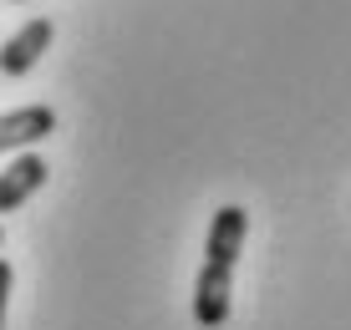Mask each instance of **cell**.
Segmentation results:
<instances>
[{
    "instance_id": "3",
    "label": "cell",
    "mask_w": 351,
    "mask_h": 330,
    "mask_svg": "<svg viewBox=\"0 0 351 330\" xmlns=\"http://www.w3.org/2000/svg\"><path fill=\"white\" fill-rule=\"evenodd\" d=\"M46 173L51 168H46L41 153H21L16 163H5V173H0V214H16L36 188H46Z\"/></svg>"
},
{
    "instance_id": "4",
    "label": "cell",
    "mask_w": 351,
    "mask_h": 330,
    "mask_svg": "<svg viewBox=\"0 0 351 330\" xmlns=\"http://www.w3.org/2000/svg\"><path fill=\"white\" fill-rule=\"evenodd\" d=\"M51 127H56V112H51V107H41V102L16 107V112L0 117V153H5V148H31V142H41Z\"/></svg>"
},
{
    "instance_id": "6",
    "label": "cell",
    "mask_w": 351,
    "mask_h": 330,
    "mask_svg": "<svg viewBox=\"0 0 351 330\" xmlns=\"http://www.w3.org/2000/svg\"><path fill=\"white\" fill-rule=\"evenodd\" d=\"M0 239H5V229H0Z\"/></svg>"
},
{
    "instance_id": "5",
    "label": "cell",
    "mask_w": 351,
    "mask_h": 330,
    "mask_svg": "<svg viewBox=\"0 0 351 330\" xmlns=\"http://www.w3.org/2000/svg\"><path fill=\"white\" fill-rule=\"evenodd\" d=\"M10 279H16V275H10V259L0 254V330H5V300H10Z\"/></svg>"
},
{
    "instance_id": "2",
    "label": "cell",
    "mask_w": 351,
    "mask_h": 330,
    "mask_svg": "<svg viewBox=\"0 0 351 330\" xmlns=\"http://www.w3.org/2000/svg\"><path fill=\"white\" fill-rule=\"evenodd\" d=\"M51 36H56V26L46 16H36V21H26L16 36H10L5 46H0V71L5 77H26V71L36 66V61L46 56V46H51Z\"/></svg>"
},
{
    "instance_id": "1",
    "label": "cell",
    "mask_w": 351,
    "mask_h": 330,
    "mask_svg": "<svg viewBox=\"0 0 351 330\" xmlns=\"http://www.w3.org/2000/svg\"><path fill=\"white\" fill-rule=\"evenodd\" d=\"M245 229L250 218L239 203H224L209 224V244H204V270L193 285V320L204 330H219L229 320V295H234V264L245 249Z\"/></svg>"
}]
</instances>
